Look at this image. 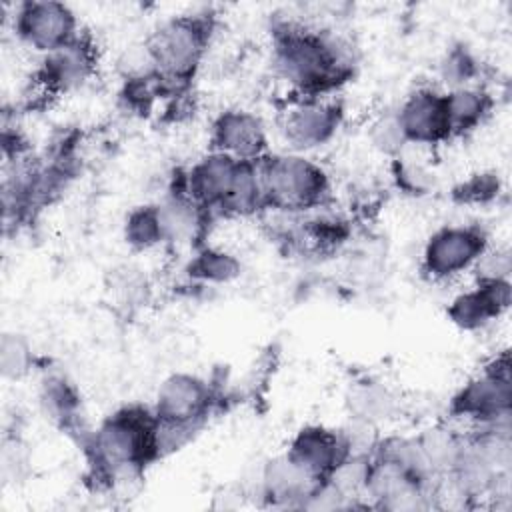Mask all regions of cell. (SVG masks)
Returning <instances> with one entry per match:
<instances>
[{
    "label": "cell",
    "instance_id": "obj_11",
    "mask_svg": "<svg viewBox=\"0 0 512 512\" xmlns=\"http://www.w3.org/2000/svg\"><path fill=\"white\" fill-rule=\"evenodd\" d=\"M396 120L404 132L406 142L436 144L450 138L444 94H438L436 90L420 88L410 94L402 102Z\"/></svg>",
    "mask_w": 512,
    "mask_h": 512
},
{
    "label": "cell",
    "instance_id": "obj_1",
    "mask_svg": "<svg viewBox=\"0 0 512 512\" xmlns=\"http://www.w3.org/2000/svg\"><path fill=\"white\" fill-rule=\"evenodd\" d=\"M352 46L336 32L288 26L276 36L272 64L276 74L306 94H320L352 70Z\"/></svg>",
    "mask_w": 512,
    "mask_h": 512
},
{
    "label": "cell",
    "instance_id": "obj_15",
    "mask_svg": "<svg viewBox=\"0 0 512 512\" xmlns=\"http://www.w3.org/2000/svg\"><path fill=\"white\" fill-rule=\"evenodd\" d=\"M510 304L508 280H482L478 288L460 294L448 306V316L454 324L466 330L482 328L492 318H498Z\"/></svg>",
    "mask_w": 512,
    "mask_h": 512
},
{
    "label": "cell",
    "instance_id": "obj_13",
    "mask_svg": "<svg viewBox=\"0 0 512 512\" xmlns=\"http://www.w3.org/2000/svg\"><path fill=\"white\" fill-rule=\"evenodd\" d=\"M212 142L216 152L240 162H258L266 152V130L258 116L244 110H228L216 118Z\"/></svg>",
    "mask_w": 512,
    "mask_h": 512
},
{
    "label": "cell",
    "instance_id": "obj_8",
    "mask_svg": "<svg viewBox=\"0 0 512 512\" xmlns=\"http://www.w3.org/2000/svg\"><path fill=\"white\" fill-rule=\"evenodd\" d=\"M212 406V392L192 374H174L158 388L154 416L160 422L200 428Z\"/></svg>",
    "mask_w": 512,
    "mask_h": 512
},
{
    "label": "cell",
    "instance_id": "obj_2",
    "mask_svg": "<svg viewBox=\"0 0 512 512\" xmlns=\"http://www.w3.org/2000/svg\"><path fill=\"white\" fill-rule=\"evenodd\" d=\"M210 38V22L200 16H178L164 22L144 44L160 86L182 88L200 66Z\"/></svg>",
    "mask_w": 512,
    "mask_h": 512
},
{
    "label": "cell",
    "instance_id": "obj_20",
    "mask_svg": "<svg viewBox=\"0 0 512 512\" xmlns=\"http://www.w3.org/2000/svg\"><path fill=\"white\" fill-rule=\"evenodd\" d=\"M194 276L210 282H228L240 272V264L226 252L206 250L192 264Z\"/></svg>",
    "mask_w": 512,
    "mask_h": 512
},
{
    "label": "cell",
    "instance_id": "obj_10",
    "mask_svg": "<svg viewBox=\"0 0 512 512\" xmlns=\"http://www.w3.org/2000/svg\"><path fill=\"white\" fill-rule=\"evenodd\" d=\"M240 164V160L214 150L192 166L186 176V192L180 194L200 208L222 210L236 182Z\"/></svg>",
    "mask_w": 512,
    "mask_h": 512
},
{
    "label": "cell",
    "instance_id": "obj_4",
    "mask_svg": "<svg viewBox=\"0 0 512 512\" xmlns=\"http://www.w3.org/2000/svg\"><path fill=\"white\" fill-rule=\"evenodd\" d=\"M156 416L144 408H124L102 422L92 440L96 462L112 474L136 470L158 456Z\"/></svg>",
    "mask_w": 512,
    "mask_h": 512
},
{
    "label": "cell",
    "instance_id": "obj_5",
    "mask_svg": "<svg viewBox=\"0 0 512 512\" xmlns=\"http://www.w3.org/2000/svg\"><path fill=\"white\" fill-rule=\"evenodd\" d=\"M452 410L462 418H472L482 426L508 420L510 376L508 354L494 358L480 376L470 380L454 398Z\"/></svg>",
    "mask_w": 512,
    "mask_h": 512
},
{
    "label": "cell",
    "instance_id": "obj_17",
    "mask_svg": "<svg viewBox=\"0 0 512 512\" xmlns=\"http://www.w3.org/2000/svg\"><path fill=\"white\" fill-rule=\"evenodd\" d=\"M394 404L396 402H394V396L390 394V390H386L382 384H376V382L358 384L356 388H352V392L348 396V406H350L354 418L358 422H366L370 426L380 420L390 418Z\"/></svg>",
    "mask_w": 512,
    "mask_h": 512
},
{
    "label": "cell",
    "instance_id": "obj_6",
    "mask_svg": "<svg viewBox=\"0 0 512 512\" xmlns=\"http://www.w3.org/2000/svg\"><path fill=\"white\" fill-rule=\"evenodd\" d=\"M486 248L488 240L480 228L444 226L428 238L422 268L432 280H446L474 268Z\"/></svg>",
    "mask_w": 512,
    "mask_h": 512
},
{
    "label": "cell",
    "instance_id": "obj_16",
    "mask_svg": "<svg viewBox=\"0 0 512 512\" xmlns=\"http://www.w3.org/2000/svg\"><path fill=\"white\" fill-rule=\"evenodd\" d=\"M492 98L482 88L474 86H458L444 94V108L448 118L450 136L464 134L476 128L484 116L490 112Z\"/></svg>",
    "mask_w": 512,
    "mask_h": 512
},
{
    "label": "cell",
    "instance_id": "obj_12",
    "mask_svg": "<svg viewBox=\"0 0 512 512\" xmlns=\"http://www.w3.org/2000/svg\"><path fill=\"white\" fill-rule=\"evenodd\" d=\"M286 454L310 476L326 480L334 468L350 456V450L344 432L310 426L296 434Z\"/></svg>",
    "mask_w": 512,
    "mask_h": 512
},
{
    "label": "cell",
    "instance_id": "obj_3",
    "mask_svg": "<svg viewBox=\"0 0 512 512\" xmlns=\"http://www.w3.org/2000/svg\"><path fill=\"white\" fill-rule=\"evenodd\" d=\"M264 206L298 212L316 208L328 194V178L312 160L298 154L264 156L258 160Z\"/></svg>",
    "mask_w": 512,
    "mask_h": 512
},
{
    "label": "cell",
    "instance_id": "obj_18",
    "mask_svg": "<svg viewBox=\"0 0 512 512\" xmlns=\"http://www.w3.org/2000/svg\"><path fill=\"white\" fill-rule=\"evenodd\" d=\"M126 240L134 248H150L166 240L162 216L158 206H142L128 214Z\"/></svg>",
    "mask_w": 512,
    "mask_h": 512
},
{
    "label": "cell",
    "instance_id": "obj_7",
    "mask_svg": "<svg viewBox=\"0 0 512 512\" xmlns=\"http://www.w3.org/2000/svg\"><path fill=\"white\" fill-rule=\"evenodd\" d=\"M14 32L38 52H52L74 40L78 22L68 4L52 0L22 2L14 10Z\"/></svg>",
    "mask_w": 512,
    "mask_h": 512
},
{
    "label": "cell",
    "instance_id": "obj_21",
    "mask_svg": "<svg viewBox=\"0 0 512 512\" xmlns=\"http://www.w3.org/2000/svg\"><path fill=\"white\" fill-rule=\"evenodd\" d=\"M372 140L382 152H388V154L398 152L406 144V138H404V132H402V128L396 120V114L380 118L372 126Z\"/></svg>",
    "mask_w": 512,
    "mask_h": 512
},
{
    "label": "cell",
    "instance_id": "obj_19",
    "mask_svg": "<svg viewBox=\"0 0 512 512\" xmlns=\"http://www.w3.org/2000/svg\"><path fill=\"white\" fill-rule=\"evenodd\" d=\"M32 352L18 334H4L0 342V368L6 378H20L30 370Z\"/></svg>",
    "mask_w": 512,
    "mask_h": 512
},
{
    "label": "cell",
    "instance_id": "obj_14",
    "mask_svg": "<svg viewBox=\"0 0 512 512\" xmlns=\"http://www.w3.org/2000/svg\"><path fill=\"white\" fill-rule=\"evenodd\" d=\"M340 124V108L334 102L308 98L286 112L284 134L296 150L324 144Z\"/></svg>",
    "mask_w": 512,
    "mask_h": 512
},
{
    "label": "cell",
    "instance_id": "obj_9",
    "mask_svg": "<svg viewBox=\"0 0 512 512\" xmlns=\"http://www.w3.org/2000/svg\"><path fill=\"white\" fill-rule=\"evenodd\" d=\"M98 54L86 36H76L64 46L44 54L38 80L46 92H66L82 86L96 70Z\"/></svg>",
    "mask_w": 512,
    "mask_h": 512
}]
</instances>
